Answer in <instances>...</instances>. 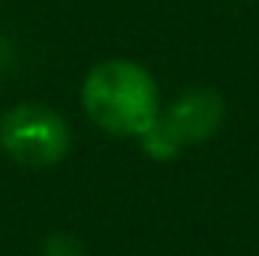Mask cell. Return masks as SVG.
<instances>
[{
	"mask_svg": "<svg viewBox=\"0 0 259 256\" xmlns=\"http://www.w3.org/2000/svg\"><path fill=\"white\" fill-rule=\"evenodd\" d=\"M81 109L94 127L109 136L142 139L160 118L163 100L148 66L127 58H109L84 75Z\"/></svg>",
	"mask_w": 259,
	"mask_h": 256,
	"instance_id": "1",
	"label": "cell"
},
{
	"mask_svg": "<svg viewBox=\"0 0 259 256\" xmlns=\"http://www.w3.org/2000/svg\"><path fill=\"white\" fill-rule=\"evenodd\" d=\"M226 121L223 97L214 88H190L163 106L160 118L139 142L151 160H175L187 145L214 139Z\"/></svg>",
	"mask_w": 259,
	"mask_h": 256,
	"instance_id": "2",
	"label": "cell"
},
{
	"mask_svg": "<svg viewBox=\"0 0 259 256\" xmlns=\"http://www.w3.org/2000/svg\"><path fill=\"white\" fill-rule=\"evenodd\" d=\"M69 145L72 133L64 115L42 103H15L0 115V148L27 169L58 166Z\"/></svg>",
	"mask_w": 259,
	"mask_h": 256,
	"instance_id": "3",
	"label": "cell"
},
{
	"mask_svg": "<svg viewBox=\"0 0 259 256\" xmlns=\"http://www.w3.org/2000/svg\"><path fill=\"white\" fill-rule=\"evenodd\" d=\"M42 256H84V247L75 235L69 232H58L52 238H46L42 244Z\"/></svg>",
	"mask_w": 259,
	"mask_h": 256,
	"instance_id": "4",
	"label": "cell"
}]
</instances>
